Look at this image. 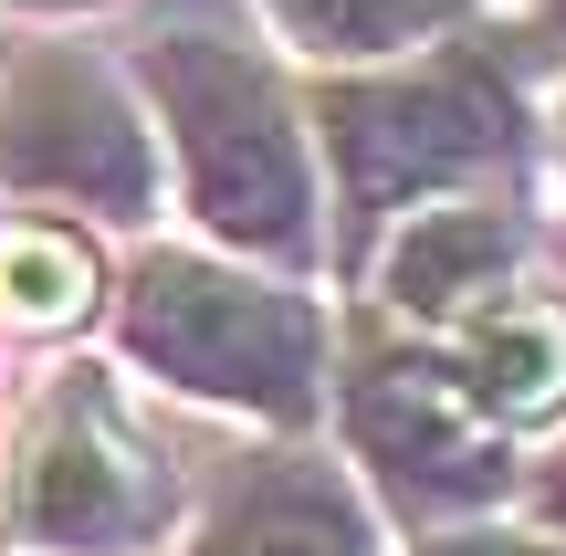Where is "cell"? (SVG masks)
<instances>
[{
	"mask_svg": "<svg viewBox=\"0 0 566 556\" xmlns=\"http://www.w3.org/2000/svg\"><path fill=\"white\" fill-rule=\"evenodd\" d=\"M147 95L168 116L179 189L210 242L304 263L315 252V158H304V116L273 63H252L242 42H210V32H158L147 42Z\"/></svg>",
	"mask_w": 566,
	"mask_h": 556,
	"instance_id": "obj_1",
	"label": "cell"
},
{
	"mask_svg": "<svg viewBox=\"0 0 566 556\" xmlns=\"http://www.w3.org/2000/svg\"><path fill=\"white\" fill-rule=\"evenodd\" d=\"M325 158H336V210L357 231V252L378 242L399 210L441 200V189H472L493 168H514L525 147V105H514V74L493 53H430L399 63L378 84H325L315 95Z\"/></svg>",
	"mask_w": 566,
	"mask_h": 556,
	"instance_id": "obj_2",
	"label": "cell"
},
{
	"mask_svg": "<svg viewBox=\"0 0 566 556\" xmlns=\"http://www.w3.org/2000/svg\"><path fill=\"white\" fill-rule=\"evenodd\" d=\"M116 326L168 389L221 399L242 420H273V431H304L325 399V326L294 284H263V273L200 263V252H147L116 294Z\"/></svg>",
	"mask_w": 566,
	"mask_h": 556,
	"instance_id": "obj_3",
	"label": "cell"
},
{
	"mask_svg": "<svg viewBox=\"0 0 566 556\" xmlns=\"http://www.w3.org/2000/svg\"><path fill=\"white\" fill-rule=\"evenodd\" d=\"M179 462L116 410L105 368H63L11 441V525L42 556H147L179 525Z\"/></svg>",
	"mask_w": 566,
	"mask_h": 556,
	"instance_id": "obj_4",
	"label": "cell"
},
{
	"mask_svg": "<svg viewBox=\"0 0 566 556\" xmlns=\"http://www.w3.org/2000/svg\"><path fill=\"white\" fill-rule=\"evenodd\" d=\"M346 441L378 473V494L420 525H472L525 483L514 431L462 389L451 347H420V336H367L346 357Z\"/></svg>",
	"mask_w": 566,
	"mask_h": 556,
	"instance_id": "obj_5",
	"label": "cell"
},
{
	"mask_svg": "<svg viewBox=\"0 0 566 556\" xmlns=\"http://www.w3.org/2000/svg\"><path fill=\"white\" fill-rule=\"evenodd\" d=\"M0 179L32 200L95 210V221H147L158 210V158L126 105V84L84 53H21L0 84Z\"/></svg>",
	"mask_w": 566,
	"mask_h": 556,
	"instance_id": "obj_6",
	"label": "cell"
},
{
	"mask_svg": "<svg viewBox=\"0 0 566 556\" xmlns=\"http://www.w3.org/2000/svg\"><path fill=\"white\" fill-rule=\"evenodd\" d=\"M514 273H525V221L504 200H483V189H441V200L399 210L388 242H367V284L409 336H451Z\"/></svg>",
	"mask_w": 566,
	"mask_h": 556,
	"instance_id": "obj_7",
	"label": "cell"
},
{
	"mask_svg": "<svg viewBox=\"0 0 566 556\" xmlns=\"http://www.w3.org/2000/svg\"><path fill=\"white\" fill-rule=\"evenodd\" d=\"M462 389L483 399L504 431H535V420H566V294H535L514 273L493 305H472L462 326L441 336Z\"/></svg>",
	"mask_w": 566,
	"mask_h": 556,
	"instance_id": "obj_8",
	"label": "cell"
},
{
	"mask_svg": "<svg viewBox=\"0 0 566 556\" xmlns=\"http://www.w3.org/2000/svg\"><path fill=\"white\" fill-rule=\"evenodd\" d=\"M200 556H378V546H367L357 494H346L325 462L273 452V462H252V473H242V494L210 515Z\"/></svg>",
	"mask_w": 566,
	"mask_h": 556,
	"instance_id": "obj_9",
	"label": "cell"
},
{
	"mask_svg": "<svg viewBox=\"0 0 566 556\" xmlns=\"http://www.w3.org/2000/svg\"><path fill=\"white\" fill-rule=\"evenodd\" d=\"M263 11L315 63H399L420 42H441L451 21H472V0H263Z\"/></svg>",
	"mask_w": 566,
	"mask_h": 556,
	"instance_id": "obj_10",
	"label": "cell"
},
{
	"mask_svg": "<svg viewBox=\"0 0 566 556\" xmlns=\"http://www.w3.org/2000/svg\"><path fill=\"white\" fill-rule=\"evenodd\" d=\"M84 305H95V263H84L74 231H53V221L0 231V315L11 326H74Z\"/></svg>",
	"mask_w": 566,
	"mask_h": 556,
	"instance_id": "obj_11",
	"label": "cell"
},
{
	"mask_svg": "<svg viewBox=\"0 0 566 556\" xmlns=\"http://www.w3.org/2000/svg\"><path fill=\"white\" fill-rule=\"evenodd\" d=\"M420 556H546V546H535V536H514V525H483V515H472V525H441Z\"/></svg>",
	"mask_w": 566,
	"mask_h": 556,
	"instance_id": "obj_12",
	"label": "cell"
},
{
	"mask_svg": "<svg viewBox=\"0 0 566 556\" xmlns=\"http://www.w3.org/2000/svg\"><path fill=\"white\" fill-rule=\"evenodd\" d=\"M514 494H525V515L546 525V536H566V441L546 462H525V483H514Z\"/></svg>",
	"mask_w": 566,
	"mask_h": 556,
	"instance_id": "obj_13",
	"label": "cell"
},
{
	"mask_svg": "<svg viewBox=\"0 0 566 556\" xmlns=\"http://www.w3.org/2000/svg\"><path fill=\"white\" fill-rule=\"evenodd\" d=\"M535 32H546L556 53H566V0H535Z\"/></svg>",
	"mask_w": 566,
	"mask_h": 556,
	"instance_id": "obj_14",
	"label": "cell"
},
{
	"mask_svg": "<svg viewBox=\"0 0 566 556\" xmlns=\"http://www.w3.org/2000/svg\"><path fill=\"white\" fill-rule=\"evenodd\" d=\"M546 147H556V179H566V95H556V126H546Z\"/></svg>",
	"mask_w": 566,
	"mask_h": 556,
	"instance_id": "obj_15",
	"label": "cell"
},
{
	"mask_svg": "<svg viewBox=\"0 0 566 556\" xmlns=\"http://www.w3.org/2000/svg\"><path fill=\"white\" fill-rule=\"evenodd\" d=\"M546 556H566V536H556V546H546Z\"/></svg>",
	"mask_w": 566,
	"mask_h": 556,
	"instance_id": "obj_16",
	"label": "cell"
}]
</instances>
